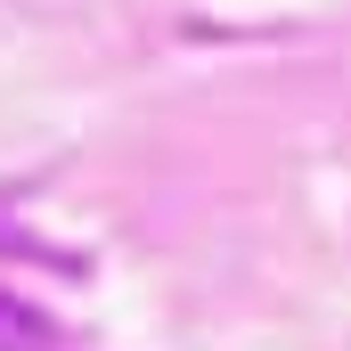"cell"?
I'll return each mask as SVG.
<instances>
[{
	"label": "cell",
	"instance_id": "cell-1",
	"mask_svg": "<svg viewBox=\"0 0 351 351\" xmlns=\"http://www.w3.org/2000/svg\"><path fill=\"white\" fill-rule=\"evenodd\" d=\"M0 351H66V343H58V327L41 311H25L16 294H0Z\"/></svg>",
	"mask_w": 351,
	"mask_h": 351
}]
</instances>
